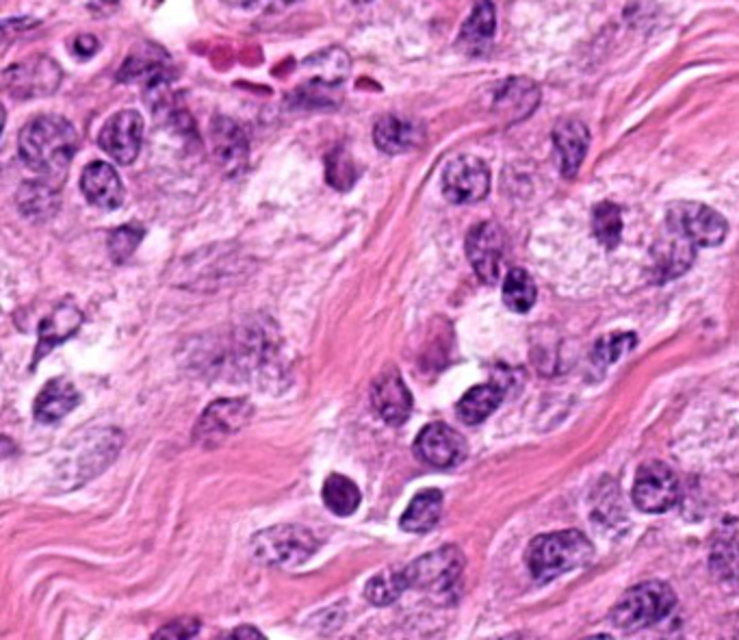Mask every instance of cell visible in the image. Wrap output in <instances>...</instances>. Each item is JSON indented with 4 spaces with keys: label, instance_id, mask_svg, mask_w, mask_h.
I'll use <instances>...</instances> for the list:
<instances>
[{
    "label": "cell",
    "instance_id": "obj_38",
    "mask_svg": "<svg viewBox=\"0 0 739 640\" xmlns=\"http://www.w3.org/2000/svg\"><path fill=\"white\" fill-rule=\"evenodd\" d=\"M72 50L79 59H87L98 50V39L94 35H81L72 42Z\"/></svg>",
    "mask_w": 739,
    "mask_h": 640
},
{
    "label": "cell",
    "instance_id": "obj_35",
    "mask_svg": "<svg viewBox=\"0 0 739 640\" xmlns=\"http://www.w3.org/2000/svg\"><path fill=\"white\" fill-rule=\"evenodd\" d=\"M142 237H144V228L142 226H133V224L120 226L118 230H114L111 237H109V254H111V259L116 263H124L138 250Z\"/></svg>",
    "mask_w": 739,
    "mask_h": 640
},
{
    "label": "cell",
    "instance_id": "obj_25",
    "mask_svg": "<svg viewBox=\"0 0 739 640\" xmlns=\"http://www.w3.org/2000/svg\"><path fill=\"white\" fill-rule=\"evenodd\" d=\"M536 285L525 270H512L503 283V303L514 313H527L536 305Z\"/></svg>",
    "mask_w": 739,
    "mask_h": 640
},
{
    "label": "cell",
    "instance_id": "obj_30",
    "mask_svg": "<svg viewBox=\"0 0 739 640\" xmlns=\"http://www.w3.org/2000/svg\"><path fill=\"white\" fill-rule=\"evenodd\" d=\"M497 28V11L490 0H479L477 7L473 9L470 17L462 26V42L466 44H484L494 35Z\"/></svg>",
    "mask_w": 739,
    "mask_h": 640
},
{
    "label": "cell",
    "instance_id": "obj_34",
    "mask_svg": "<svg viewBox=\"0 0 739 640\" xmlns=\"http://www.w3.org/2000/svg\"><path fill=\"white\" fill-rule=\"evenodd\" d=\"M163 61L158 57L131 55V59L120 70L122 81H150L152 85L163 79Z\"/></svg>",
    "mask_w": 739,
    "mask_h": 640
},
{
    "label": "cell",
    "instance_id": "obj_39",
    "mask_svg": "<svg viewBox=\"0 0 739 640\" xmlns=\"http://www.w3.org/2000/svg\"><path fill=\"white\" fill-rule=\"evenodd\" d=\"M230 639H263V635H261V632H257V630H252L250 626H246V628H241V630L233 632V635H230Z\"/></svg>",
    "mask_w": 739,
    "mask_h": 640
},
{
    "label": "cell",
    "instance_id": "obj_8",
    "mask_svg": "<svg viewBox=\"0 0 739 640\" xmlns=\"http://www.w3.org/2000/svg\"><path fill=\"white\" fill-rule=\"evenodd\" d=\"M2 83L13 98L48 96L61 83V68L48 57L28 59L7 68L2 74Z\"/></svg>",
    "mask_w": 739,
    "mask_h": 640
},
{
    "label": "cell",
    "instance_id": "obj_40",
    "mask_svg": "<svg viewBox=\"0 0 739 640\" xmlns=\"http://www.w3.org/2000/svg\"><path fill=\"white\" fill-rule=\"evenodd\" d=\"M351 2H356V4H362V2H369V0H351Z\"/></svg>",
    "mask_w": 739,
    "mask_h": 640
},
{
    "label": "cell",
    "instance_id": "obj_19",
    "mask_svg": "<svg viewBox=\"0 0 739 640\" xmlns=\"http://www.w3.org/2000/svg\"><path fill=\"white\" fill-rule=\"evenodd\" d=\"M81 402V393L68 378L50 380L35 400V419L41 424H55L72 413Z\"/></svg>",
    "mask_w": 739,
    "mask_h": 640
},
{
    "label": "cell",
    "instance_id": "obj_6",
    "mask_svg": "<svg viewBox=\"0 0 739 640\" xmlns=\"http://www.w3.org/2000/svg\"><path fill=\"white\" fill-rule=\"evenodd\" d=\"M666 224L681 230L696 246H718L729 233L727 220L701 202H675L666 213Z\"/></svg>",
    "mask_w": 739,
    "mask_h": 640
},
{
    "label": "cell",
    "instance_id": "obj_5",
    "mask_svg": "<svg viewBox=\"0 0 739 640\" xmlns=\"http://www.w3.org/2000/svg\"><path fill=\"white\" fill-rule=\"evenodd\" d=\"M464 569V556L457 547L446 545L437 552H430L408 567H404L408 589L428 591V593H446L455 586Z\"/></svg>",
    "mask_w": 739,
    "mask_h": 640
},
{
    "label": "cell",
    "instance_id": "obj_11",
    "mask_svg": "<svg viewBox=\"0 0 739 640\" xmlns=\"http://www.w3.org/2000/svg\"><path fill=\"white\" fill-rule=\"evenodd\" d=\"M696 248L699 246L690 237L666 224L664 235L657 237L651 250L655 281L666 283L686 274L696 259Z\"/></svg>",
    "mask_w": 739,
    "mask_h": 640
},
{
    "label": "cell",
    "instance_id": "obj_21",
    "mask_svg": "<svg viewBox=\"0 0 739 640\" xmlns=\"http://www.w3.org/2000/svg\"><path fill=\"white\" fill-rule=\"evenodd\" d=\"M443 514V493L439 488L421 490L400 519V525L413 534H426L437 528Z\"/></svg>",
    "mask_w": 739,
    "mask_h": 640
},
{
    "label": "cell",
    "instance_id": "obj_33",
    "mask_svg": "<svg viewBox=\"0 0 739 640\" xmlns=\"http://www.w3.org/2000/svg\"><path fill=\"white\" fill-rule=\"evenodd\" d=\"M356 178H358V169L354 165V159L349 157L345 149H336L327 157V182L338 191H347L351 189Z\"/></svg>",
    "mask_w": 739,
    "mask_h": 640
},
{
    "label": "cell",
    "instance_id": "obj_18",
    "mask_svg": "<svg viewBox=\"0 0 739 640\" xmlns=\"http://www.w3.org/2000/svg\"><path fill=\"white\" fill-rule=\"evenodd\" d=\"M213 149H215L217 161L222 163V167L230 176L239 174L248 163V155H250L248 138H246L243 129L228 118L215 120V125H213Z\"/></svg>",
    "mask_w": 739,
    "mask_h": 640
},
{
    "label": "cell",
    "instance_id": "obj_14",
    "mask_svg": "<svg viewBox=\"0 0 739 640\" xmlns=\"http://www.w3.org/2000/svg\"><path fill=\"white\" fill-rule=\"evenodd\" d=\"M503 246H505L503 233L494 222L477 224L466 237V257L475 274L488 285L499 281Z\"/></svg>",
    "mask_w": 739,
    "mask_h": 640
},
{
    "label": "cell",
    "instance_id": "obj_31",
    "mask_svg": "<svg viewBox=\"0 0 739 640\" xmlns=\"http://www.w3.org/2000/svg\"><path fill=\"white\" fill-rule=\"evenodd\" d=\"M536 105H538V87L525 79L508 81L505 87L497 94V103H494V107H501L505 111L523 109L525 116L532 114Z\"/></svg>",
    "mask_w": 739,
    "mask_h": 640
},
{
    "label": "cell",
    "instance_id": "obj_2",
    "mask_svg": "<svg viewBox=\"0 0 739 640\" xmlns=\"http://www.w3.org/2000/svg\"><path fill=\"white\" fill-rule=\"evenodd\" d=\"M594 558V545L577 530L536 536L527 549V567L538 582H551L562 573L586 567Z\"/></svg>",
    "mask_w": 739,
    "mask_h": 640
},
{
    "label": "cell",
    "instance_id": "obj_24",
    "mask_svg": "<svg viewBox=\"0 0 739 640\" xmlns=\"http://www.w3.org/2000/svg\"><path fill=\"white\" fill-rule=\"evenodd\" d=\"M323 501L325 506L338 514V517H349L358 510L362 495L356 482L341 476V474H330L323 482Z\"/></svg>",
    "mask_w": 739,
    "mask_h": 640
},
{
    "label": "cell",
    "instance_id": "obj_7",
    "mask_svg": "<svg viewBox=\"0 0 739 640\" xmlns=\"http://www.w3.org/2000/svg\"><path fill=\"white\" fill-rule=\"evenodd\" d=\"M677 501H679V481L668 465L651 461L637 470V476L633 482V503L642 512L659 514L670 510Z\"/></svg>",
    "mask_w": 739,
    "mask_h": 640
},
{
    "label": "cell",
    "instance_id": "obj_20",
    "mask_svg": "<svg viewBox=\"0 0 739 640\" xmlns=\"http://www.w3.org/2000/svg\"><path fill=\"white\" fill-rule=\"evenodd\" d=\"M424 129L415 122L386 116L373 129L376 146L386 155H402L417 149L424 142Z\"/></svg>",
    "mask_w": 739,
    "mask_h": 640
},
{
    "label": "cell",
    "instance_id": "obj_32",
    "mask_svg": "<svg viewBox=\"0 0 739 640\" xmlns=\"http://www.w3.org/2000/svg\"><path fill=\"white\" fill-rule=\"evenodd\" d=\"M635 334L633 332H611L605 334L603 339L596 341L592 358L596 365H611L616 363L627 349H631L635 345Z\"/></svg>",
    "mask_w": 739,
    "mask_h": 640
},
{
    "label": "cell",
    "instance_id": "obj_28",
    "mask_svg": "<svg viewBox=\"0 0 739 640\" xmlns=\"http://www.w3.org/2000/svg\"><path fill=\"white\" fill-rule=\"evenodd\" d=\"M17 202L22 206V213L33 217V220H39V217H46V215H52L59 206V195H57V189L50 187V185H41V182H35V185H24L17 193Z\"/></svg>",
    "mask_w": 739,
    "mask_h": 640
},
{
    "label": "cell",
    "instance_id": "obj_41",
    "mask_svg": "<svg viewBox=\"0 0 739 640\" xmlns=\"http://www.w3.org/2000/svg\"><path fill=\"white\" fill-rule=\"evenodd\" d=\"M736 637H739V617H738V632H736Z\"/></svg>",
    "mask_w": 739,
    "mask_h": 640
},
{
    "label": "cell",
    "instance_id": "obj_3",
    "mask_svg": "<svg viewBox=\"0 0 739 640\" xmlns=\"http://www.w3.org/2000/svg\"><path fill=\"white\" fill-rule=\"evenodd\" d=\"M677 604L675 591L664 582H642L627 591L611 611V624L620 630H642L664 621Z\"/></svg>",
    "mask_w": 739,
    "mask_h": 640
},
{
    "label": "cell",
    "instance_id": "obj_16",
    "mask_svg": "<svg viewBox=\"0 0 739 640\" xmlns=\"http://www.w3.org/2000/svg\"><path fill=\"white\" fill-rule=\"evenodd\" d=\"M81 189L94 206L105 211H114L124 202V185L116 167L105 161H94L85 167Z\"/></svg>",
    "mask_w": 739,
    "mask_h": 640
},
{
    "label": "cell",
    "instance_id": "obj_10",
    "mask_svg": "<svg viewBox=\"0 0 739 640\" xmlns=\"http://www.w3.org/2000/svg\"><path fill=\"white\" fill-rule=\"evenodd\" d=\"M252 417V406L248 400H217L200 417L195 426V441L213 448L241 430Z\"/></svg>",
    "mask_w": 739,
    "mask_h": 640
},
{
    "label": "cell",
    "instance_id": "obj_27",
    "mask_svg": "<svg viewBox=\"0 0 739 640\" xmlns=\"http://www.w3.org/2000/svg\"><path fill=\"white\" fill-rule=\"evenodd\" d=\"M408 589V580L404 569H386L373 576L365 589V597L376 606H389L402 597Z\"/></svg>",
    "mask_w": 739,
    "mask_h": 640
},
{
    "label": "cell",
    "instance_id": "obj_12",
    "mask_svg": "<svg viewBox=\"0 0 739 640\" xmlns=\"http://www.w3.org/2000/svg\"><path fill=\"white\" fill-rule=\"evenodd\" d=\"M100 149L118 161L120 165H131L138 159L144 142V120L138 111H120L107 120L100 131Z\"/></svg>",
    "mask_w": 739,
    "mask_h": 640
},
{
    "label": "cell",
    "instance_id": "obj_4",
    "mask_svg": "<svg viewBox=\"0 0 739 640\" xmlns=\"http://www.w3.org/2000/svg\"><path fill=\"white\" fill-rule=\"evenodd\" d=\"M317 547V536L301 525H276L252 538L257 560L270 567H297L306 562Z\"/></svg>",
    "mask_w": 739,
    "mask_h": 640
},
{
    "label": "cell",
    "instance_id": "obj_37",
    "mask_svg": "<svg viewBox=\"0 0 739 640\" xmlns=\"http://www.w3.org/2000/svg\"><path fill=\"white\" fill-rule=\"evenodd\" d=\"M714 562H720V571L725 578L739 580V547H723L714 554Z\"/></svg>",
    "mask_w": 739,
    "mask_h": 640
},
{
    "label": "cell",
    "instance_id": "obj_9",
    "mask_svg": "<svg viewBox=\"0 0 739 640\" xmlns=\"http://www.w3.org/2000/svg\"><path fill=\"white\" fill-rule=\"evenodd\" d=\"M490 169L477 157H457L444 167L443 193L453 204H473L488 195Z\"/></svg>",
    "mask_w": 739,
    "mask_h": 640
},
{
    "label": "cell",
    "instance_id": "obj_13",
    "mask_svg": "<svg viewBox=\"0 0 739 640\" xmlns=\"http://www.w3.org/2000/svg\"><path fill=\"white\" fill-rule=\"evenodd\" d=\"M466 452L468 448L462 435L441 422L426 426L415 441V454L426 465L437 470H451L460 465L466 459Z\"/></svg>",
    "mask_w": 739,
    "mask_h": 640
},
{
    "label": "cell",
    "instance_id": "obj_22",
    "mask_svg": "<svg viewBox=\"0 0 739 640\" xmlns=\"http://www.w3.org/2000/svg\"><path fill=\"white\" fill-rule=\"evenodd\" d=\"M81 323H83V316L72 305L59 307L52 316H48L46 320L41 321L39 323V343H37V352H35V363L46 352H50L55 345L70 339L81 328Z\"/></svg>",
    "mask_w": 739,
    "mask_h": 640
},
{
    "label": "cell",
    "instance_id": "obj_1",
    "mask_svg": "<svg viewBox=\"0 0 739 640\" xmlns=\"http://www.w3.org/2000/svg\"><path fill=\"white\" fill-rule=\"evenodd\" d=\"M79 149L74 127L59 116H39L31 120L17 140L22 161L39 176L63 182L65 171Z\"/></svg>",
    "mask_w": 739,
    "mask_h": 640
},
{
    "label": "cell",
    "instance_id": "obj_17",
    "mask_svg": "<svg viewBox=\"0 0 739 640\" xmlns=\"http://www.w3.org/2000/svg\"><path fill=\"white\" fill-rule=\"evenodd\" d=\"M553 149L564 176L573 178L591 149V131L580 120H562L553 129Z\"/></svg>",
    "mask_w": 739,
    "mask_h": 640
},
{
    "label": "cell",
    "instance_id": "obj_15",
    "mask_svg": "<svg viewBox=\"0 0 739 640\" xmlns=\"http://www.w3.org/2000/svg\"><path fill=\"white\" fill-rule=\"evenodd\" d=\"M371 404L376 413L391 426H402L408 422L415 408V400L410 389L406 387L404 378L395 371L389 369L382 374L373 387H371Z\"/></svg>",
    "mask_w": 739,
    "mask_h": 640
},
{
    "label": "cell",
    "instance_id": "obj_36",
    "mask_svg": "<svg viewBox=\"0 0 739 640\" xmlns=\"http://www.w3.org/2000/svg\"><path fill=\"white\" fill-rule=\"evenodd\" d=\"M200 632L198 619H178L174 624H167L163 630H158L152 639H191Z\"/></svg>",
    "mask_w": 739,
    "mask_h": 640
},
{
    "label": "cell",
    "instance_id": "obj_26",
    "mask_svg": "<svg viewBox=\"0 0 739 640\" xmlns=\"http://www.w3.org/2000/svg\"><path fill=\"white\" fill-rule=\"evenodd\" d=\"M303 66L310 68L314 81H321L325 85H336L349 74V57L341 48L317 52L314 57L306 59Z\"/></svg>",
    "mask_w": 739,
    "mask_h": 640
},
{
    "label": "cell",
    "instance_id": "obj_23",
    "mask_svg": "<svg viewBox=\"0 0 739 640\" xmlns=\"http://www.w3.org/2000/svg\"><path fill=\"white\" fill-rule=\"evenodd\" d=\"M503 400V391L494 384H477L470 391H466L462 395V400L457 402V417L468 424H481L486 417H490L499 404Z\"/></svg>",
    "mask_w": 739,
    "mask_h": 640
},
{
    "label": "cell",
    "instance_id": "obj_29",
    "mask_svg": "<svg viewBox=\"0 0 739 640\" xmlns=\"http://www.w3.org/2000/svg\"><path fill=\"white\" fill-rule=\"evenodd\" d=\"M592 228L596 239L607 248L613 250L620 244V235H622V215L620 209L611 202H600L594 206V215H592Z\"/></svg>",
    "mask_w": 739,
    "mask_h": 640
}]
</instances>
